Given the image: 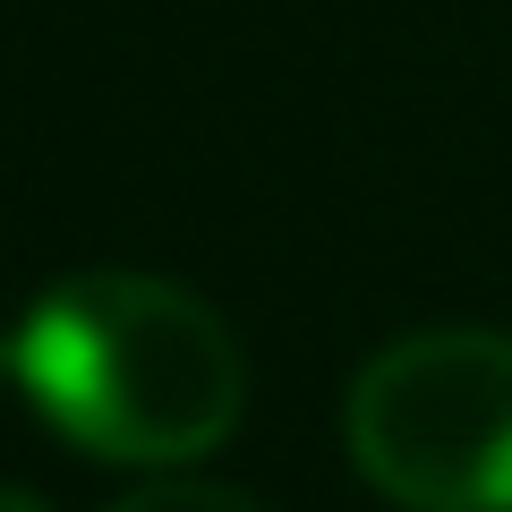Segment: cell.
Masks as SVG:
<instances>
[{
	"mask_svg": "<svg viewBox=\"0 0 512 512\" xmlns=\"http://www.w3.org/2000/svg\"><path fill=\"white\" fill-rule=\"evenodd\" d=\"M26 402L94 461L171 470L239 427L248 367L197 291L154 274H69L26 308L9 342Z\"/></svg>",
	"mask_w": 512,
	"mask_h": 512,
	"instance_id": "6da1fadb",
	"label": "cell"
},
{
	"mask_svg": "<svg viewBox=\"0 0 512 512\" xmlns=\"http://www.w3.org/2000/svg\"><path fill=\"white\" fill-rule=\"evenodd\" d=\"M359 478L402 512H512V333L384 342L342 402Z\"/></svg>",
	"mask_w": 512,
	"mask_h": 512,
	"instance_id": "7a4b0ae2",
	"label": "cell"
},
{
	"mask_svg": "<svg viewBox=\"0 0 512 512\" xmlns=\"http://www.w3.org/2000/svg\"><path fill=\"white\" fill-rule=\"evenodd\" d=\"M111 512H265V504H248L239 487H205V478H163V487L120 495Z\"/></svg>",
	"mask_w": 512,
	"mask_h": 512,
	"instance_id": "3957f363",
	"label": "cell"
},
{
	"mask_svg": "<svg viewBox=\"0 0 512 512\" xmlns=\"http://www.w3.org/2000/svg\"><path fill=\"white\" fill-rule=\"evenodd\" d=\"M0 512H43V504H35L26 487H0Z\"/></svg>",
	"mask_w": 512,
	"mask_h": 512,
	"instance_id": "277c9868",
	"label": "cell"
},
{
	"mask_svg": "<svg viewBox=\"0 0 512 512\" xmlns=\"http://www.w3.org/2000/svg\"><path fill=\"white\" fill-rule=\"evenodd\" d=\"M0 367H9V350H0Z\"/></svg>",
	"mask_w": 512,
	"mask_h": 512,
	"instance_id": "5b68a950",
	"label": "cell"
}]
</instances>
